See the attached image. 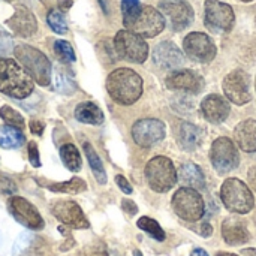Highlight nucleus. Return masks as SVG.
<instances>
[{"mask_svg":"<svg viewBox=\"0 0 256 256\" xmlns=\"http://www.w3.org/2000/svg\"><path fill=\"white\" fill-rule=\"evenodd\" d=\"M46 22L51 27L52 32L58 33V34H64L68 32V22L64 15L62 14V10L58 9H51L46 15Z\"/></svg>","mask_w":256,"mask_h":256,"instance_id":"2f4dec72","label":"nucleus"},{"mask_svg":"<svg viewBox=\"0 0 256 256\" xmlns=\"http://www.w3.org/2000/svg\"><path fill=\"white\" fill-rule=\"evenodd\" d=\"M183 50L190 60L198 63H210L218 52L213 39L201 32L189 33L183 40Z\"/></svg>","mask_w":256,"mask_h":256,"instance_id":"9b49d317","label":"nucleus"},{"mask_svg":"<svg viewBox=\"0 0 256 256\" xmlns=\"http://www.w3.org/2000/svg\"><path fill=\"white\" fill-rule=\"evenodd\" d=\"M222 237L230 246H242L250 242V232L246 222L237 216H230L222 224Z\"/></svg>","mask_w":256,"mask_h":256,"instance_id":"aec40b11","label":"nucleus"},{"mask_svg":"<svg viewBox=\"0 0 256 256\" xmlns=\"http://www.w3.org/2000/svg\"><path fill=\"white\" fill-rule=\"evenodd\" d=\"M6 2H10V0H6Z\"/></svg>","mask_w":256,"mask_h":256,"instance_id":"5fc2aeb1","label":"nucleus"},{"mask_svg":"<svg viewBox=\"0 0 256 256\" xmlns=\"http://www.w3.org/2000/svg\"><path fill=\"white\" fill-rule=\"evenodd\" d=\"M27 152H28V160H30L32 166L39 168L40 166V158H39V150H38L36 142H28Z\"/></svg>","mask_w":256,"mask_h":256,"instance_id":"ea45409f","label":"nucleus"},{"mask_svg":"<svg viewBox=\"0 0 256 256\" xmlns=\"http://www.w3.org/2000/svg\"><path fill=\"white\" fill-rule=\"evenodd\" d=\"M242 2H252V0H242Z\"/></svg>","mask_w":256,"mask_h":256,"instance_id":"603ef678","label":"nucleus"},{"mask_svg":"<svg viewBox=\"0 0 256 256\" xmlns=\"http://www.w3.org/2000/svg\"><path fill=\"white\" fill-rule=\"evenodd\" d=\"M165 16L153 6H141L138 16L128 27V30L141 38H154L165 28Z\"/></svg>","mask_w":256,"mask_h":256,"instance_id":"f8f14e48","label":"nucleus"},{"mask_svg":"<svg viewBox=\"0 0 256 256\" xmlns=\"http://www.w3.org/2000/svg\"><path fill=\"white\" fill-rule=\"evenodd\" d=\"M201 111L210 123L218 124V123H224L228 118L231 112V106L225 98L219 94H208L201 102Z\"/></svg>","mask_w":256,"mask_h":256,"instance_id":"412c9836","label":"nucleus"},{"mask_svg":"<svg viewBox=\"0 0 256 256\" xmlns=\"http://www.w3.org/2000/svg\"><path fill=\"white\" fill-rule=\"evenodd\" d=\"M122 208H123V212L128 213L129 216H135V214L138 213V206H136L134 201H130V200H123V201H122Z\"/></svg>","mask_w":256,"mask_h":256,"instance_id":"79ce46f5","label":"nucleus"},{"mask_svg":"<svg viewBox=\"0 0 256 256\" xmlns=\"http://www.w3.org/2000/svg\"><path fill=\"white\" fill-rule=\"evenodd\" d=\"M141 10L140 0H122V12H123V24L129 27L134 20L138 16Z\"/></svg>","mask_w":256,"mask_h":256,"instance_id":"72a5a7b5","label":"nucleus"},{"mask_svg":"<svg viewBox=\"0 0 256 256\" xmlns=\"http://www.w3.org/2000/svg\"><path fill=\"white\" fill-rule=\"evenodd\" d=\"M14 54L33 81L39 86H48L51 82V62L40 50L30 45H18Z\"/></svg>","mask_w":256,"mask_h":256,"instance_id":"7ed1b4c3","label":"nucleus"},{"mask_svg":"<svg viewBox=\"0 0 256 256\" xmlns=\"http://www.w3.org/2000/svg\"><path fill=\"white\" fill-rule=\"evenodd\" d=\"M0 192L4 195H14L16 192V184L12 178L6 176H0Z\"/></svg>","mask_w":256,"mask_h":256,"instance_id":"58836bf2","label":"nucleus"},{"mask_svg":"<svg viewBox=\"0 0 256 256\" xmlns=\"http://www.w3.org/2000/svg\"><path fill=\"white\" fill-rule=\"evenodd\" d=\"M166 135L165 123L158 118H142L132 126V138L140 147H152Z\"/></svg>","mask_w":256,"mask_h":256,"instance_id":"2eb2a0df","label":"nucleus"},{"mask_svg":"<svg viewBox=\"0 0 256 256\" xmlns=\"http://www.w3.org/2000/svg\"><path fill=\"white\" fill-rule=\"evenodd\" d=\"M8 212L20 225L32 231H40L45 226L38 208L22 196H10L8 201Z\"/></svg>","mask_w":256,"mask_h":256,"instance_id":"9d476101","label":"nucleus"},{"mask_svg":"<svg viewBox=\"0 0 256 256\" xmlns=\"http://www.w3.org/2000/svg\"><path fill=\"white\" fill-rule=\"evenodd\" d=\"M30 243H32V236H30L28 232H21V234L18 236V238L15 240V243H14L12 256H18L20 254H22V252L28 248Z\"/></svg>","mask_w":256,"mask_h":256,"instance_id":"e433bc0d","label":"nucleus"},{"mask_svg":"<svg viewBox=\"0 0 256 256\" xmlns=\"http://www.w3.org/2000/svg\"><path fill=\"white\" fill-rule=\"evenodd\" d=\"M224 93L236 105H244L250 102L252 93L249 75L240 69L230 72L224 80Z\"/></svg>","mask_w":256,"mask_h":256,"instance_id":"4468645a","label":"nucleus"},{"mask_svg":"<svg viewBox=\"0 0 256 256\" xmlns=\"http://www.w3.org/2000/svg\"><path fill=\"white\" fill-rule=\"evenodd\" d=\"M116 183H117V186L122 189V192H124L126 195H130L132 192H134V189H132V186H130V183L128 182V178L124 177V176H116Z\"/></svg>","mask_w":256,"mask_h":256,"instance_id":"a19ab883","label":"nucleus"},{"mask_svg":"<svg viewBox=\"0 0 256 256\" xmlns=\"http://www.w3.org/2000/svg\"><path fill=\"white\" fill-rule=\"evenodd\" d=\"M24 142V135L20 129L8 124L0 126V147L2 148H18Z\"/></svg>","mask_w":256,"mask_h":256,"instance_id":"c756f323","label":"nucleus"},{"mask_svg":"<svg viewBox=\"0 0 256 256\" xmlns=\"http://www.w3.org/2000/svg\"><path fill=\"white\" fill-rule=\"evenodd\" d=\"M106 90L111 99L117 104L132 105L142 94V80L135 70L129 68H120L108 75Z\"/></svg>","mask_w":256,"mask_h":256,"instance_id":"f257e3e1","label":"nucleus"},{"mask_svg":"<svg viewBox=\"0 0 256 256\" xmlns=\"http://www.w3.org/2000/svg\"><path fill=\"white\" fill-rule=\"evenodd\" d=\"M216 256H238V255H234V254H228V252H218V255Z\"/></svg>","mask_w":256,"mask_h":256,"instance_id":"09e8293b","label":"nucleus"},{"mask_svg":"<svg viewBox=\"0 0 256 256\" xmlns=\"http://www.w3.org/2000/svg\"><path fill=\"white\" fill-rule=\"evenodd\" d=\"M60 159L64 166L72 172H78L82 166L81 154L74 144H63L60 147Z\"/></svg>","mask_w":256,"mask_h":256,"instance_id":"bb28decb","label":"nucleus"},{"mask_svg":"<svg viewBox=\"0 0 256 256\" xmlns=\"http://www.w3.org/2000/svg\"><path fill=\"white\" fill-rule=\"evenodd\" d=\"M14 42H12V36L3 28L0 27V56H6L12 51Z\"/></svg>","mask_w":256,"mask_h":256,"instance_id":"4c0bfd02","label":"nucleus"},{"mask_svg":"<svg viewBox=\"0 0 256 256\" xmlns=\"http://www.w3.org/2000/svg\"><path fill=\"white\" fill-rule=\"evenodd\" d=\"M134 256H142V254H141L140 250H136V249H135V250H134Z\"/></svg>","mask_w":256,"mask_h":256,"instance_id":"8fccbe9b","label":"nucleus"},{"mask_svg":"<svg viewBox=\"0 0 256 256\" xmlns=\"http://www.w3.org/2000/svg\"><path fill=\"white\" fill-rule=\"evenodd\" d=\"M171 206L174 213L186 222H198L206 212V204L198 190L190 188H180L172 200Z\"/></svg>","mask_w":256,"mask_h":256,"instance_id":"423d86ee","label":"nucleus"},{"mask_svg":"<svg viewBox=\"0 0 256 256\" xmlns=\"http://www.w3.org/2000/svg\"><path fill=\"white\" fill-rule=\"evenodd\" d=\"M255 22H256V20H255Z\"/></svg>","mask_w":256,"mask_h":256,"instance_id":"6e6d98bb","label":"nucleus"},{"mask_svg":"<svg viewBox=\"0 0 256 256\" xmlns=\"http://www.w3.org/2000/svg\"><path fill=\"white\" fill-rule=\"evenodd\" d=\"M54 52L66 63H72L76 60L75 57V52H74V48L72 45L68 42V40H63V39H58L54 42Z\"/></svg>","mask_w":256,"mask_h":256,"instance_id":"f704fd0d","label":"nucleus"},{"mask_svg":"<svg viewBox=\"0 0 256 256\" xmlns=\"http://www.w3.org/2000/svg\"><path fill=\"white\" fill-rule=\"evenodd\" d=\"M34 88L33 78L15 60L0 57V92L15 98L26 99Z\"/></svg>","mask_w":256,"mask_h":256,"instance_id":"f03ea898","label":"nucleus"},{"mask_svg":"<svg viewBox=\"0 0 256 256\" xmlns=\"http://www.w3.org/2000/svg\"><path fill=\"white\" fill-rule=\"evenodd\" d=\"M254 222H255V225H256V210H255V214H254Z\"/></svg>","mask_w":256,"mask_h":256,"instance_id":"3c124183","label":"nucleus"},{"mask_svg":"<svg viewBox=\"0 0 256 256\" xmlns=\"http://www.w3.org/2000/svg\"><path fill=\"white\" fill-rule=\"evenodd\" d=\"M0 117H2V120H3L8 126L15 128V129H20V130L24 129V118H22V116H21L18 111H15L14 108H10V106H8V105L2 106V110H0Z\"/></svg>","mask_w":256,"mask_h":256,"instance_id":"473e14b6","label":"nucleus"},{"mask_svg":"<svg viewBox=\"0 0 256 256\" xmlns=\"http://www.w3.org/2000/svg\"><path fill=\"white\" fill-rule=\"evenodd\" d=\"M177 177L184 184V188H190L195 190L206 189V177H204L201 168L192 162L183 164L177 172Z\"/></svg>","mask_w":256,"mask_h":256,"instance_id":"b1692460","label":"nucleus"},{"mask_svg":"<svg viewBox=\"0 0 256 256\" xmlns=\"http://www.w3.org/2000/svg\"><path fill=\"white\" fill-rule=\"evenodd\" d=\"M159 9L174 32H182L194 22V9L186 0H164Z\"/></svg>","mask_w":256,"mask_h":256,"instance_id":"ddd939ff","label":"nucleus"},{"mask_svg":"<svg viewBox=\"0 0 256 256\" xmlns=\"http://www.w3.org/2000/svg\"><path fill=\"white\" fill-rule=\"evenodd\" d=\"M45 188L54 194H81L87 189V184L82 178L80 177H74L68 182L63 183H51V184H45Z\"/></svg>","mask_w":256,"mask_h":256,"instance_id":"c85d7f7f","label":"nucleus"},{"mask_svg":"<svg viewBox=\"0 0 256 256\" xmlns=\"http://www.w3.org/2000/svg\"><path fill=\"white\" fill-rule=\"evenodd\" d=\"M136 226L140 228V230H142L144 232H147L153 240H156V242H165V238H166V234H165V231L160 228V225L154 220V219H152V218H147V216H142V218H140L138 219V222H136Z\"/></svg>","mask_w":256,"mask_h":256,"instance_id":"7c9ffc66","label":"nucleus"},{"mask_svg":"<svg viewBox=\"0 0 256 256\" xmlns=\"http://www.w3.org/2000/svg\"><path fill=\"white\" fill-rule=\"evenodd\" d=\"M153 60L162 69H177L183 64L184 56L174 42L164 40L154 46Z\"/></svg>","mask_w":256,"mask_h":256,"instance_id":"6ab92c4d","label":"nucleus"},{"mask_svg":"<svg viewBox=\"0 0 256 256\" xmlns=\"http://www.w3.org/2000/svg\"><path fill=\"white\" fill-rule=\"evenodd\" d=\"M220 200L224 206L237 214H248L255 207V198L248 184L240 178H226L220 188Z\"/></svg>","mask_w":256,"mask_h":256,"instance_id":"20e7f679","label":"nucleus"},{"mask_svg":"<svg viewBox=\"0 0 256 256\" xmlns=\"http://www.w3.org/2000/svg\"><path fill=\"white\" fill-rule=\"evenodd\" d=\"M80 256H108V250H106V246L104 242L100 240H96L93 243H90L88 246H86Z\"/></svg>","mask_w":256,"mask_h":256,"instance_id":"c9c22d12","label":"nucleus"},{"mask_svg":"<svg viewBox=\"0 0 256 256\" xmlns=\"http://www.w3.org/2000/svg\"><path fill=\"white\" fill-rule=\"evenodd\" d=\"M202 140H204V132L201 128L188 122L180 123L177 130V142L180 148L186 152H194L202 144Z\"/></svg>","mask_w":256,"mask_h":256,"instance_id":"4be33fe9","label":"nucleus"},{"mask_svg":"<svg viewBox=\"0 0 256 256\" xmlns=\"http://www.w3.org/2000/svg\"><path fill=\"white\" fill-rule=\"evenodd\" d=\"M54 88L62 94H72L76 90V84L69 70L63 66H57L54 70Z\"/></svg>","mask_w":256,"mask_h":256,"instance_id":"a878e982","label":"nucleus"},{"mask_svg":"<svg viewBox=\"0 0 256 256\" xmlns=\"http://www.w3.org/2000/svg\"><path fill=\"white\" fill-rule=\"evenodd\" d=\"M210 159L218 174H228L230 171L236 170L240 164L238 150L236 144L226 136H220L212 144Z\"/></svg>","mask_w":256,"mask_h":256,"instance_id":"6e6552de","label":"nucleus"},{"mask_svg":"<svg viewBox=\"0 0 256 256\" xmlns=\"http://www.w3.org/2000/svg\"><path fill=\"white\" fill-rule=\"evenodd\" d=\"M9 28L20 38H30L38 30V20L24 4H15V14L6 21Z\"/></svg>","mask_w":256,"mask_h":256,"instance_id":"a211bd4d","label":"nucleus"},{"mask_svg":"<svg viewBox=\"0 0 256 256\" xmlns=\"http://www.w3.org/2000/svg\"><path fill=\"white\" fill-rule=\"evenodd\" d=\"M236 142L246 153L256 152V120L249 118L236 126L234 130Z\"/></svg>","mask_w":256,"mask_h":256,"instance_id":"5701e85b","label":"nucleus"},{"mask_svg":"<svg viewBox=\"0 0 256 256\" xmlns=\"http://www.w3.org/2000/svg\"><path fill=\"white\" fill-rule=\"evenodd\" d=\"M248 180H249V184L250 188L256 192V166H252L248 172Z\"/></svg>","mask_w":256,"mask_h":256,"instance_id":"a18cd8bd","label":"nucleus"},{"mask_svg":"<svg viewBox=\"0 0 256 256\" xmlns=\"http://www.w3.org/2000/svg\"><path fill=\"white\" fill-rule=\"evenodd\" d=\"M114 46L118 57L132 63H144L148 57V45L144 38L130 30H120L114 38Z\"/></svg>","mask_w":256,"mask_h":256,"instance_id":"0eeeda50","label":"nucleus"},{"mask_svg":"<svg viewBox=\"0 0 256 256\" xmlns=\"http://www.w3.org/2000/svg\"><path fill=\"white\" fill-rule=\"evenodd\" d=\"M165 82L170 90H178V92H186V93H192V94L201 93L206 86L204 78L190 69L174 70L172 74H170L166 76Z\"/></svg>","mask_w":256,"mask_h":256,"instance_id":"f3484780","label":"nucleus"},{"mask_svg":"<svg viewBox=\"0 0 256 256\" xmlns=\"http://www.w3.org/2000/svg\"><path fill=\"white\" fill-rule=\"evenodd\" d=\"M0 243H2V234H0Z\"/></svg>","mask_w":256,"mask_h":256,"instance_id":"864d4df0","label":"nucleus"},{"mask_svg":"<svg viewBox=\"0 0 256 256\" xmlns=\"http://www.w3.org/2000/svg\"><path fill=\"white\" fill-rule=\"evenodd\" d=\"M236 21L234 10L230 4L219 0H206L204 22L214 33H226L232 28Z\"/></svg>","mask_w":256,"mask_h":256,"instance_id":"1a4fd4ad","label":"nucleus"},{"mask_svg":"<svg viewBox=\"0 0 256 256\" xmlns=\"http://www.w3.org/2000/svg\"><path fill=\"white\" fill-rule=\"evenodd\" d=\"M58 2V8H60V10H68L70 6H72V0H57Z\"/></svg>","mask_w":256,"mask_h":256,"instance_id":"49530a36","label":"nucleus"},{"mask_svg":"<svg viewBox=\"0 0 256 256\" xmlns=\"http://www.w3.org/2000/svg\"><path fill=\"white\" fill-rule=\"evenodd\" d=\"M200 234H201L202 237H210V236L213 234V228H212V225H210L208 222H204V224H201Z\"/></svg>","mask_w":256,"mask_h":256,"instance_id":"c03bdc74","label":"nucleus"},{"mask_svg":"<svg viewBox=\"0 0 256 256\" xmlns=\"http://www.w3.org/2000/svg\"><path fill=\"white\" fill-rule=\"evenodd\" d=\"M146 178L152 190L158 194H164L171 190L178 177L177 170L171 159L166 156H156L146 165Z\"/></svg>","mask_w":256,"mask_h":256,"instance_id":"39448f33","label":"nucleus"},{"mask_svg":"<svg viewBox=\"0 0 256 256\" xmlns=\"http://www.w3.org/2000/svg\"><path fill=\"white\" fill-rule=\"evenodd\" d=\"M190 256H210L204 249H201V248H196V249H194L192 250V254Z\"/></svg>","mask_w":256,"mask_h":256,"instance_id":"de8ad7c7","label":"nucleus"},{"mask_svg":"<svg viewBox=\"0 0 256 256\" xmlns=\"http://www.w3.org/2000/svg\"><path fill=\"white\" fill-rule=\"evenodd\" d=\"M52 216L63 224L64 226L74 228V230H88L90 222L86 218L82 208L75 201H57L51 207Z\"/></svg>","mask_w":256,"mask_h":256,"instance_id":"dca6fc26","label":"nucleus"},{"mask_svg":"<svg viewBox=\"0 0 256 256\" xmlns=\"http://www.w3.org/2000/svg\"><path fill=\"white\" fill-rule=\"evenodd\" d=\"M84 153L87 156V160L90 164V168L98 180L99 184H105L106 183V171L104 168V164L99 158V154L96 153V150L92 147L90 142H84Z\"/></svg>","mask_w":256,"mask_h":256,"instance_id":"cd10ccee","label":"nucleus"},{"mask_svg":"<svg viewBox=\"0 0 256 256\" xmlns=\"http://www.w3.org/2000/svg\"><path fill=\"white\" fill-rule=\"evenodd\" d=\"M44 129H45V123L44 122H39V120H32L30 122V130H32V134L40 136L42 132H44Z\"/></svg>","mask_w":256,"mask_h":256,"instance_id":"37998d69","label":"nucleus"},{"mask_svg":"<svg viewBox=\"0 0 256 256\" xmlns=\"http://www.w3.org/2000/svg\"><path fill=\"white\" fill-rule=\"evenodd\" d=\"M75 118L80 123L98 126L104 123L105 117H104L102 110L94 102H81L75 108Z\"/></svg>","mask_w":256,"mask_h":256,"instance_id":"393cba45","label":"nucleus"}]
</instances>
